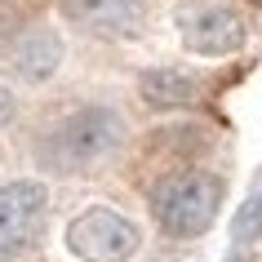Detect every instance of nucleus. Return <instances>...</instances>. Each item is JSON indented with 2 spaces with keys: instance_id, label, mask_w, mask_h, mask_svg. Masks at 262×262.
<instances>
[{
  "instance_id": "1",
  "label": "nucleus",
  "mask_w": 262,
  "mask_h": 262,
  "mask_svg": "<svg viewBox=\"0 0 262 262\" xmlns=\"http://www.w3.org/2000/svg\"><path fill=\"white\" fill-rule=\"evenodd\" d=\"M124 138V120L111 107H80L67 120H58L40 142V160L54 173H80V169L107 160Z\"/></svg>"
},
{
  "instance_id": "2",
  "label": "nucleus",
  "mask_w": 262,
  "mask_h": 262,
  "mask_svg": "<svg viewBox=\"0 0 262 262\" xmlns=\"http://www.w3.org/2000/svg\"><path fill=\"white\" fill-rule=\"evenodd\" d=\"M222 209V178L205 173V169H187L173 173L151 191V213L160 222V231L173 240H195L218 222Z\"/></svg>"
},
{
  "instance_id": "3",
  "label": "nucleus",
  "mask_w": 262,
  "mask_h": 262,
  "mask_svg": "<svg viewBox=\"0 0 262 262\" xmlns=\"http://www.w3.org/2000/svg\"><path fill=\"white\" fill-rule=\"evenodd\" d=\"M142 245L134 218H124L107 205H94L67 222V249L80 262H129Z\"/></svg>"
},
{
  "instance_id": "4",
  "label": "nucleus",
  "mask_w": 262,
  "mask_h": 262,
  "mask_svg": "<svg viewBox=\"0 0 262 262\" xmlns=\"http://www.w3.org/2000/svg\"><path fill=\"white\" fill-rule=\"evenodd\" d=\"M178 36L182 45L200 58H227V54H240L249 40V27L240 9L231 5H213V0H195V5H178Z\"/></svg>"
},
{
  "instance_id": "5",
  "label": "nucleus",
  "mask_w": 262,
  "mask_h": 262,
  "mask_svg": "<svg viewBox=\"0 0 262 262\" xmlns=\"http://www.w3.org/2000/svg\"><path fill=\"white\" fill-rule=\"evenodd\" d=\"M49 222V187L45 182H9L0 187V262H18Z\"/></svg>"
},
{
  "instance_id": "6",
  "label": "nucleus",
  "mask_w": 262,
  "mask_h": 262,
  "mask_svg": "<svg viewBox=\"0 0 262 262\" xmlns=\"http://www.w3.org/2000/svg\"><path fill=\"white\" fill-rule=\"evenodd\" d=\"M67 23L94 31V36H116L134 40L147 27V5L142 0H62L58 5Z\"/></svg>"
},
{
  "instance_id": "7",
  "label": "nucleus",
  "mask_w": 262,
  "mask_h": 262,
  "mask_svg": "<svg viewBox=\"0 0 262 262\" xmlns=\"http://www.w3.org/2000/svg\"><path fill=\"white\" fill-rule=\"evenodd\" d=\"M9 62H14V71L23 76V80L40 84L49 80L58 71V62H62V36L49 27H31L23 31L14 45H9Z\"/></svg>"
},
{
  "instance_id": "8",
  "label": "nucleus",
  "mask_w": 262,
  "mask_h": 262,
  "mask_svg": "<svg viewBox=\"0 0 262 262\" xmlns=\"http://www.w3.org/2000/svg\"><path fill=\"white\" fill-rule=\"evenodd\" d=\"M138 94L147 107H191V102H200L205 98V80L200 76H191V71H178V67H151L147 76L138 80Z\"/></svg>"
},
{
  "instance_id": "9",
  "label": "nucleus",
  "mask_w": 262,
  "mask_h": 262,
  "mask_svg": "<svg viewBox=\"0 0 262 262\" xmlns=\"http://www.w3.org/2000/svg\"><path fill=\"white\" fill-rule=\"evenodd\" d=\"M258 235H262V191H253L245 205H240V213L231 218V240L245 249L249 240H258Z\"/></svg>"
},
{
  "instance_id": "10",
  "label": "nucleus",
  "mask_w": 262,
  "mask_h": 262,
  "mask_svg": "<svg viewBox=\"0 0 262 262\" xmlns=\"http://www.w3.org/2000/svg\"><path fill=\"white\" fill-rule=\"evenodd\" d=\"M18 18H23V9H18V0H0V40H9V36H14Z\"/></svg>"
},
{
  "instance_id": "11",
  "label": "nucleus",
  "mask_w": 262,
  "mask_h": 262,
  "mask_svg": "<svg viewBox=\"0 0 262 262\" xmlns=\"http://www.w3.org/2000/svg\"><path fill=\"white\" fill-rule=\"evenodd\" d=\"M9 116H14V94H9V89L0 84V124L9 120Z\"/></svg>"
},
{
  "instance_id": "12",
  "label": "nucleus",
  "mask_w": 262,
  "mask_h": 262,
  "mask_svg": "<svg viewBox=\"0 0 262 262\" xmlns=\"http://www.w3.org/2000/svg\"><path fill=\"white\" fill-rule=\"evenodd\" d=\"M227 262H245V258H240V253H231V258H227Z\"/></svg>"
}]
</instances>
